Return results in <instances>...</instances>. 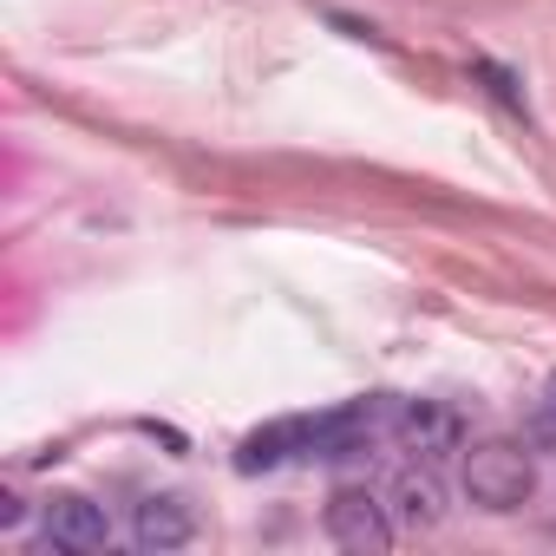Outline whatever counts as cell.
Returning a JSON list of instances; mask_svg holds the SVG:
<instances>
[{"label":"cell","instance_id":"obj_7","mask_svg":"<svg viewBox=\"0 0 556 556\" xmlns=\"http://www.w3.org/2000/svg\"><path fill=\"white\" fill-rule=\"evenodd\" d=\"M190 536H197V517H190L184 497H144L131 510V543L138 549H184Z\"/></svg>","mask_w":556,"mask_h":556},{"label":"cell","instance_id":"obj_5","mask_svg":"<svg viewBox=\"0 0 556 556\" xmlns=\"http://www.w3.org/2000/svg\"><path fill=\"white\" fill-rule=\"evenodd\" d=\"M308 439H315V419H268L262 432H249L236 445V471H275V465H289V458H308Z\"/></svg>","mask_w":556,"mask_h":556},{"label":"cell","instance_id":"obj_3","mask_svg":"<svg viewBox=\"0 0 556 556\" xmlns=\"http://www.w3.org/2000/svg\"><path fill=\"white\" fill-rule=\"evenodd\" d=\"M40 549H73V556H99V549H112V517H105V504H92V497H53L47 504V543Z\"/></svg>","mask_w":556,"mask_h":556},{"label":"cell","instance_id":"obj_6","mask_svg":"<svg viewBox=\"0 0 556 556\" xmlns=\"http://www.w3.org/2000/svg\"><path fill=\"white\" fill-rule=\"evenodd\" d=\"M387 504H393V517L413 523V530H439V523H445V484H439V471H432L426 458L406 465V471L387 484Z\"/></svg>","mask_w":556,"mask_h":556},{"label":"cell","instance_id":"obj_4","mask_svg":"<svg viewBox=\"0 0 556 556\" xmlns=\"http://www.w3.org/2000/svg\"><path fill=\"white\" fill-rule=\"evenodd\" d=\"M393 432H400V445L413 452V458H445V452H458V439H465V426H458V413L452 406H439V400H406V406H393Z\"/></svg>","mask_w":556,"mask_h":556},{"label":"cell","instance_id":"obj_8","mask_svg":"<svg viewBox=\"0 0 556 556\" xmlns=\"http://www.w3.org/2000/svg\"><path fill=\"white\" fill-rule=\"evenodd\" d=\"M478 73H484V79H491V92H497V99H510V105H523V99H517V79H510V73H504V66H491V60H484V66H478Z\"/></svg>","mask_w":556,"mask_h":556},{"label":"cell","instance_id":"obj_2","mask_svg":"<svg viewBox=\"0 0 556 556\" xmlns=\"http://www.w3.org/2000/svg\"><path fill=\"white\" fill-rule=\"evenodd\" d=\"M321 523H328V536L341 543V549H354V556H387L393 549V504L387 497H374L367 484H341L334 497H328V510H321Z\"/></svg>","mask_w":556,"mask_h":556},{"label":"cell","instance_id":"obj_9","mask_svg":"<svg viewBox=\"0 0 556 556\" xmlns=\"http://www.w3.org/2000/svg\"><path fill=\"white\" fill-rule=\"evenodd\" d=\"M549 406H556V380H549Z\"/></svg>","mask_w":556,"mask_h":556},{"label":"cell","instance_id":"obj_1","mask_svg":"<svg viewBox=\"0 0 556 556\" xmlns=\"http://www.w3.org/2000/svg\"><path fill=\"white\" fill-rule=\"evenodd\" d=\"M465 491H471V504H484V510H523V497L536 491V465H530L523 445L484 439V445L465 452Z\"/></svg>","mask_w":556,"mask_h":556}]
</instances>
